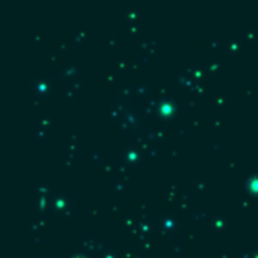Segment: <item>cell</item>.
<instances>
[{"label":"cell","instance_id":"obj_2","mask_svg":"<svg viewBox=\"0 0 258 258\" xmlns=\"http://www.w3.org/2000/svg\"><path fill=\"white\" fill-rule=\"evenodd\" d=\"M74 258H85V257H80V255H77V257H74Z\"/></svg>","mask_w":258,"mask_h":258},{"label":"cell","instance_id":"obj_1","mask_svg":"<svg viewBox=\"0 0 258 258\" xmlns=\"http://www.w3.org/2000/svg\"><path fill=\"white\" fill-rule=\"evenodd\" d=\"M248 189L252 195H258V175L252 177L249 181H248Z\"/></svg>","mask_w":258,"mask_h":258}]
</instances>
